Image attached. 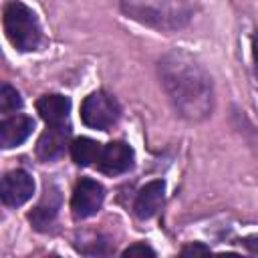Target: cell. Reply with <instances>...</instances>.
<instances>
[{"mask_svg": "<svg viewBox=\"0 0 258 258\" xmlns=\"http://www.w3.org/2000/svg\"><path fill=\"white\" fill-rule=\"evenodd\" d=\"M161 85L173 107L189 121H200L212 111V79L200 62L173 52L159 62Z\"/></svg>", "mask_w": 258, "mask_h": 258, "instance_id": "6da1fadb", "label": "cell"}, {"mask_svg": "<svg viewBox=\"0 0 258 258\" xmlns=\"http://www.w3.org/2000/svg\"><path fill=\"white\" fill-rule=\"evenodd\" d=\"M121 6L129 18L159 30H177L191 18L187 0H123Z\"/></svg>", "mask_w": 258, "mask_h": 258, "instance_id": "7a4b0ae2", "label": "cell"}, {"mask_svg": "<svg viewBox=\"0 0 258 258\" xmlns=\"http://www.w3.org/2000/svg\"><path fill=\"white\" fill-rule=\"evenodd\" d=\"M4 32L10 44L22 52L38 48L42 38L36 14L18 0L6 4L4 8Z\"/></svg>", "mask_w": 258, "mask_h": 258, "instance_id": "3957f363", "label": "cell"}, {"mask_svg": "<svg viewBox=\"0 0 258 258\" xmlns=\"http://www.w3.org/2000/svg\"><path fill=\"white\" fill-rule=\"evenodd\" d=\"M119 115H121L119 103L115 101V97H111L105 91L91 93L81 105V119L87 127H93V129L107 131L117 123Z\"/></svg>", "mask_w": 258, "mask_h": 258, "instance_id": "277c9868", "label": "cell"}, {"mask_svg": "<svg viewBox=\"0 0 258 258\" xmlns=\"http://www.w3.org/2000/svg\"><path fill=\"white\" fill-rule=\"evenodd\" d=\"M105 200V189L99 181L83 177L73 191V200H71V210L75 214V218H89L95 216Z\"/></svg>", "mask_w": 258, "mask_h": 258, "instance_id": "5b68a950", "label": "cell"}, {"mask_svg": "<svg viewBox=\"0 0 258 258\" xmlns=\"http://www.w3.org/2000/svg\"><path fill=\"white\" fill-rule=\"evenodd\" d=\"M34 194V181L24 169L8 171L2 179V202L10 208L26 204Z\"/></svg>", "mask_w": 258, "mask_h": 258, "instance_id": "8992f818", "label": "cell"}, {"mask_svg": "<svg viewBox=\"0 0 258 258\" xmlns=\"http://www.w3.org/2000/svg\"><path fill=\"white\" fill-rule=\"evenodd\" d=\"M133 149L123 141H111L103 147L99 157V169L107 175H119L133 167Z\"/></svg>", "mask_w": 258, "mask_h": 258, "instance_id": "52a82bcc", "label": "cell"}, {"mask_svg": "<svg viewBox=\"0 0 258 258\" xmlns=\"http://www.w3.org/2000/svg\"><path fill=\"white\" fill-rule=\"evenodd\" d=\"M69 133L71 129L60 123V125H48V129L40 135L36 143V153L44 161H52L64 153V147L69 143Z\"/></svg>", "mask_w": 258, "mask_h": 258, "instance_id": "ba28073f", "label": "cell"}, {"mask_svg": "<svg viewBox=\"0 0 258 258\" xmlns=\"http://www.w3.org/2000/svg\"><path fill=\"white\" fill-rule=\"evenodd\" d=\"M163 198H165V183L161 179L149 181L145 183L135 200V214L139 220H149L151 216L157 214V210L163 206Z\"/></svg>", "mask_w": 258, "mask_h": 258, "instance_id": "9c48e42d", "label": "cell"}, {"mask_svg": "<svg viewBox=\"0 0 258 258\" xmlns=\"http://www.w3.org/2000/svg\"><path fill=\"white\" fill-rule=\"evenodd\" d=\"M34 129V121L26 115H14L0 123V145L4 149L18 147L28 139V135Z\"/></svg>", "mask_w": 258, "mask_h": 258, "instance_id": "30bf717a", "label": "cell"}, {"mask_svg": "<svg viewBox=\"0 0 258 258\" xmlns=\"http://www.w3.org/2000/svg\"><path fill=\"white\" fill-rule=\"evenodd\" d=\"M58 206H60L58 189H56L54 185H46V189H44V196H42L40 204H38V206L28 214L30 224H32L36 230H40V232L48 230V228L52 226V222H54L56 214H58Z\"/></svg>", "mask_w": 258, "mask_h": 258, "instance_id": "8fae6325", "label": "cell"}, {"mask_svg": "<svg viewBox=\"0 0 258 258\" xmlns=\"http://www.w3.org/2000/svg\"><path fill=\"white\" fill-rule=\"evenodd\" d=\"M36 111L48 125H60L69 117L71 101L64 95H44L36 101Z\"/></svg>", "mask_w": 258, "mask_h": 258, "instance_id": "7c38bea8", "label": "cell"}, {"mask_svg": "<svg viewBox=\"0 0 258 258\" xmlns=\"http://www.w3.org/2000/svg\"><path fill=\"white\" fill-rule=\"evenodd\" d=\"M101 151L103 147L89 139V137H79L71 143V155H73V161L81 167H87V165H93L95 161H99L101 157Z\"/></svg>", "mask_w": 258, "mask_h": 258, "instance_id": "4fadbf2b", "label": "cell"}, {"mask_svg": "<svg viewBox=\"0 0 258 258\" xmlns=\"http://www.w3.org/2000/svg\"><path fill=\"white\" fill-rule=\"evenodd\" d=\"M20 107H22V99H20L18 91L10 85H2V89H0V111L2 113H12Z\"/></svg>", "mask_w": 258, "mask_h": 258, "instance_id": "5bb4252c", "label": "cell"}, {"mask_svg": "<svg viewBox=\"0 0 258 258\" xmlns=\"http://www.w3.org/2000/svg\"><path fill=\"white\" fill-rule=\"evenodd\" d=\"M123 256L125 258H129V256H149V258H153L155 256V250L153 248H149L147 244H133V246H129V248H125L123 250Z\"/></svg>", "mask_w": 258, "mask_h": 258, "instance_id": "9a60e30c", "label": "cell"}, {"mask_svg": "<svg viewBox=\"0 0 258 258\" xmlns=\"http://www.w3.org/2000/svg\"><path fill=\"white\" fill-rule=\"evenodd\" d=\"M210 248L204 246V244H189L181 250V256H196V254H208Z\"/></svg>", "mask_w": 258, "mask_h": 258, "instance_id": "2e32d148", "label": "cell"}, {"mask_svg": "<svg viewBox=\"0 0 258 258\" xmlns=\"http://www.w3.org/2000/svg\"><path fill=\"white\" fill-rule=\"evenodd\" d=\"M244 246H246L250 252L258 254V238H256V236H248V238H244Z\"/></svg>", "mask_w": 258, "mask_h": 258, "instance_id": "e0dca14e", "label": "cell"}, {"mask_svg": "<svg viewBox=\"0 0 258 258\" xmlns=\"http://www.w3.org/2000/svg\"><path fill=\"white\" fill-rule=\"evenodd\" d=\"M254 62H256V73H258V34L254 36Z\"/></svg>", "mask_w": 258, "mask_h": 258, "instance_id": "ac0fdd59", "label": "cell"}]
</instances>
